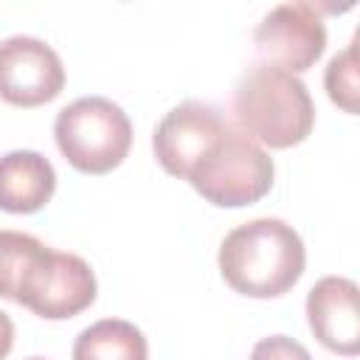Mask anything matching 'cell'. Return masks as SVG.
I'll use <instances>...</instances> for the list:
<instances>
[{
	"label": "cell",
	"instance_id": "cell-12",
	"mask_svg": "<svg viewBox=\"0 0 360 360\" xmlns=\"http://www.w3.org/2000/svg\"><path fill=\"white\" fill-rule=\"evenodd\" d=\"M37 236L22 231H0V298L14 301L17 287L25 276V270L34 264V259L45 250Z\"/></svg>",
	"mask_w": 360,
	"mask_h": 360
},
{
	"label": "cell",
	"instance_id": "cell-13",
	"mask_svg": "<svg viewBox=\"0 0 360 360\" xmlns=\"http://www.w3.org/2000/svg\"><path fill=\"white\" fill-rule=\"evenodd\" d=\"M323 84H326V96L349 115H357L360 110V90H357V39H352L343 51H338L323 73Z\"/></svg>",
	"mask_w": 360,
	"mask_h": 360
},
{
	"label": "cell",
	"instance_id": "cell-6",
	"mask_svg": "<svg viewBox=\"0 0 360 360\" xmlns=\"http://www.w3.org/2000/svg\"><path fill=\"white\" fill-rule=\"evenodd\" d=\"M253 45L264 65L295 76L309 70L321 59L326 48V25L312 3H281L270 8L256 25Z\"/></svg>",
	"mask_w": 360,
	"mask_h": 360
},
{
	"label": "cell",
	"instance_id": "cell-3",
	"mask_svg": "<svg viewBox=\"0 0 360 360\" xmlns=\"http://www.w3.org/2000/svg\"><path fill=\"white\" fill-rule=\"evenodd\" d=\"M273 174L276 166L264 146L228 121L219 141L188 172L186 180L211 205L242 208L259 202L273 188Z\"/></svg>",
	"mask_w": 360,
	"mask_h": 360
},
{
	"label": "cell",
	"instance_id": "cell-15",
	"mask_svg": "<svg viewBox=\"0 0 360 360\" xmlns=\"http://www.w3.org/2000/svg\"><path fill=\"white\" fill-rule=\"evenodd\" d=\"M11 346H14V321L6 312H0V360L11 352Z\"/></svg>",
	"mask_w": 360,
	"mask_h": 360
},
{
	"label": "cell",
	"instance_id": "cell-16",
	"mask_svg": "<svg viewBox=\"0 0 360 360\" xmlns=\"http://www.w3.org/2000/svg\"><path fill=\"white\" fill-rule=\"evenodd\" d=\"M28 360H45V357H28Z\"/></svg>",
	"mask_w": 360,
	"mask_h": 360
},
{
	"label": "cell",
	"instance_id": "cell-2",
	"mask_svg": "<svg viewBox=\"0 0 360 360\" xmlns=\"http://www.w3.org/2000/svg\"><path fill=\"white\" fill-rule=\"evenodd\" d=\"M231 110L233 124L270 149L298 146L315 127V104L307 84L270 65H253L242 73Z\"/></svg>",
	"mask_w": 360,
	"mask_h": 360
},
{
	"label": "cell",
	"instance_id": "cell-11",
	"mask_svg": "<svg viewBox=\"0 0 360 360\" xmlns=\"http://www.w3.org/2000/svg\"><path fill=\"white\" fill-rule=\"evenodd\" d=\"M143 332L124 318H101L73 340V360H146Z\"/></svg>",
	"mask_w": 360,
	"mask_h": 360
},
{
	"label": "cell",
	"instance_id": "cell-7",
	"mask_svg": "<svg viewBox=\"0 0 360 360\" xmlns=\"http://www.w3.org/2000/svg\"><path fill=\"white\" fill-rule=\"evenodd\" d=\"M65 87L59 53L39 37L14 34L0 42V98L14 107H39Z\"/></svg>",
	"mask_w": 360,
	"mask_h": 360
},
{
	"label": "cell",
	"instance_id": "cell-14",
	"mask_svg": "<svg viewBox=\"0 0 360 360\" xmlns=\"http://www.w3.org/2000/svg\"><path fill=\"white\" fill-rule=\"evenodd\" d=\"M250 360H312V354L307 352L304 343L287 335H270L250 349Z\"/></svg>",
	"mask_w": 360,
	"mask_h": 360
},
{
	"label": "cell",
	"instance_id": "cell-5",
	"mask_svg": "<svg viewBox=\"0 0 360 360\" xmlns=\"http://www.w3.org/2000/svg\"><path fill=\"white\" fill-rule=\"evenodd\" d=\"M96 301V273L93 267L65 250L45 248L34 264L25 270L14 304L28 307L45 321H65L84 312Z\"/></svg>",
	"mask_w": 360,
	"mask_h": 360
},
{
	"label": "cell",
	"instance_id": "cell-9",
	"mask_svg": "<svg viewBox=\"0 0 360 360\" xmlns=\"http://www.w3.org/2000/svg\"><path fill=\"white\" fill-rule=\"evenodd\" d=\"M307 321L321 346L354 357L360 352L357 284L346 276H323L307 292Z\"/></svg>",
	"mask_w": 360,
	"mask_h": 360
},
{
	"label": "cell",
	"instance_id": "cell-8",
	"mask_svg": "<svg viewBox=\"0 0 360 360\" xmlns=\"http://www.w3.org/2000/svg\"><path fill=\"white\" fill-rule=\"evenodd\" d=\"M228 118L205 101L188 98L172 107L155 127L152 149L166 174L186 180L188 172L205 158V152L219 141Z\"/></svg>",
	"mask_w": 360,
	"mask_h": 360
},
{
	"label": "cell",
	"instance_id": "cell-10",
	"mask_svg": "<svg viewBox=\"0 0 360 360\" xmlns=\"http://www.w3.org/2000/svg\"><path fill=\"white\" fill-rule=\"evenodd\" d=\"M56 191L53 163L34 149H14L0 158V208L8 214H34Z\"/></svg>",
	"mask_w": 360,
	"mask_h": 360
},
{
	"label": "cell",
	"instance_id": "cell-4",
	"mask_svg": "<svg viewBox=\"0 0 360 360\" xmlns=\"http://www.w3.org/2000/svg\"><path fill=\"white\" fill-rule=\"evenodd\" d=\"M53 138L76 172L107 174L124 163L132 146V124L115 101L82 96L56 112Z\"/></svg>",
	"mask_w": 360,
	"mask_h": 360
},
{
	"label": "cell",
	"instance_id": "cell-1",
	"mask_svg": "<svg viewBox=\"0 0 360 360\" xmlns=\"http://www.w3.org/2000/svg\"><path fill=\"white\" fill-rule=\"evenodd\" d=\"M217 262L225 284L239 295L278 298L301 278L307 250L292 225L276 217H259L225 233Z\"/></svg>",
	"mask_w": 360,
	"mask_h": 360
}]
</instances>
